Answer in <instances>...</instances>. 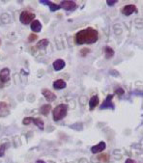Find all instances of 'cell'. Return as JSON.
Returning <instances> with one entry per match:
<instances>
[{
    "instance_id": "obj_5",
    "label": "cell",
    "mask_w": 143,
    "mask_h": 163,
    "mask_svg": "<svg viewBox=\"0 0 143 163\" xmlns=\"http://www.w3.org/2000/svg\"><path fill=\"white\" fill-rule=\"evenodd\" d=\"M112 98H113V95H111V94L107 95V97H106V100L103 101V102L102 103V105L100 106V109H111V110H114L115 105H114V103L112 102Z\"/></svg>"
},
{
    "instance_id": "obj_28",
    "label": "cell",
    "mask_w": 143,
    "mask_h": 163,
    "mask_svg": "<svg viewBox=\"0 0 143 163\" xmlns=\"http://www.w3.org/2000/svg\"><path fill=\"white\" fill-rule=\"evenodd\" d=\"M40 3H41V4H44V5H48L49 1H47V0H41Z\"/></svg>"
},
{
    "instance_id": "obj_3",
    "label": "cell",
    "mask_w": 143,
    "mask_h": 163,
    "mask_svg": "<svg viewBox=\"0 0 143 163\" xmlns=\"http://www.w3.org/2000/svg\"><path fill=\"white\" fill-rule=\"evenodd\" d=\"M31 123H33L34 125H36L41 130H44V127H45V123L40 119V118H33V117H26L22 120V123L24 126L30 125Z\"/></svg>"
},
{
    "instance_id": "obj_29",
    "label": "cell",
    "mask_w": 143,
    "mask_h": 163,
    "mask_svg": "<svg viewBox=\"0 0 143 163\" xmlns=\"http://www.w3.org/2000/svg\"><path fill=\"white\" fill-rule=\"evenodd\" d=\"M36 163H46V162L44 161V160H37V161H36Z\"/></svg>"
},
{
    "instance_id": "obj_16",
    "label": "cell",
    "mask_w": 143,
    "mask_h": 163,
    "mask_svg": "<svg viewBox=\"0 0 143 163\" xmlns=\"http://www.w3.org/2000/svg\"><path fill=\"white\" fill-rule=\"evenodd\" d=\"M103 51H105V56L106 59H111L113 56H114V50L109 46L103 47Z\"/></svg>"
},
{
    "instance_id": "obj_15",
    "label": "cell",
    "mask_w": 143,
    "mask_h": 163,
    "mask_svg": "<svg viewBox=\"0 0 143 163\" xmlns=\"http://www.w3.org/2000/svg\"><path fill=\"white\" fill-rule=\"evenodd\" d=\"M98 103H99V97L96 96H93L90 101H89V109L90 110H94L95 107L98 106Z\"/></svg>"
},
{
    "instance_id": "obj_21",
    "label": "cell",
    "mask_w": 143,
    "mask_h": 163,
    "mask_svg": "<svg viewBox=\"0 0 143 163\" xmlns=\"http://www.w3.org/2000/svg\"><path fill=\"white\" fill-rule=\"evenodd\" d=\"M70 127L71 128H75L76 130H82L83 125H82V123H75V125L70 126Z\"/></svg>"
},
{
    "instance_id": "obj_1",
    "label": "cell",
    "mask_w": 143,
    "mask_h": 163,
    "mask_svg": "<svg viewBox=\"0 0 143 163\" xmlns=\"http://www.w3.org/2000/svg\"><path fill=\"white\" fill-rule=\"evenodd\" d=\"M99 40V33L96 29L88 27L86 29L78 31L75 36V42L77 46L84 43H95Z\"/></svg>"
},
{
    "instance_id": "obj_17",
    "label": "cell",
    "mask_w": 143,
    "mask_h": 163,
    "mask_svg": "<svg viewBox=\"0 0 143 163\" xmlns=\"http://www.w3.org/2000/svg\"><path fill=\"white\" fill-rule=\"evenodd\" d=\"M50 110H51V105L50 104H44L40 108V113L42 115L47 116L49 114V112H50Z\"/></svg>"
},
{
    "instance_id": "obj_11",
    "label": "cell",
    "mask_w": 143,
    "mask_h": 163,
    "mask_svg": "<svg viewBox=\"0 0 143 163\" xmlns=\"http://www.w3.org/2000/svg\"><path fill=\"white\" fill-rule=\"evenodd\" d=\"M10 113V107L8 103L4 101H0V118L7 116Z\"/></svg>"
},
{
    "instance_id": "obj_2",
    "label": "cell",
    "mask_w": 143,
    "mask_h": 163,
    "mask_svg": "<svg viewBox=\"0 0 143 163\" xmlns=\"http://www.w3.org/2000/svg\"><path fill=\"white\" fill-rule=\"evenodd\" d=\"M68 113V105L61 103V104L57 105L54 109L52 110V118L53 121L58 122L62 119H64L67 116Z\"/></svg>"
},
{
    "instance_id": "obj_25",
    "label": "cell",
    "mask_w": 143,
    "mask_h": 163,
    "mask_svg": "<svg viewBox=\"0 0 143 163\" xmlns=\"http://www.w3.org/2000/svg\"><path fill=\"white\" fill-rule=\"evenodd\" d=\"M99 159H102L103 162H107L108 160H109V156H108V155H105V154H103V155L99 156Z\"/></svg>"
},
{
    "instance_id": "obj_19",
    "label": "cell",
    "mask_w": 143,
    "mask_h": 163,
    "mask_svg": "<svg viewBox=\"0 0 143 163\" xmlns=\"http://www.w3.org/2000/svg\"><path fill=\"white\" fill-rule=\"evenodd\" d=\"M48 7H49V10H50L51 12H55V11H57V10L61 9L60 5L54 4L53 2H50V1H49V3H48Z\"/></svg>"
},
{
    "instance_id": "obj_23",
    "label": "cell",
    "mask_w": 143,
    "mask_h": 163,
    "mask_svg": "<svg viewBox=\"0 0 143 163\" xmlns=\"http://www.w3.org/2000/svg\"><path fill=\"white\" fill-rule=\"evenodd\" d=\"M37 35L35 33H32V34H30L29 35V37H28V42H30V43H33L34 41H36L37 40Z\"/></svg>"
},
{
    "instance_id": "obj_27",
    "label": "cell",
    "mask_w": 143,
    "mask_h": 163,
    "mask_svg": "<svg viewBox=\"0 0 143 163\" xmlns=\"http://www.w3.org/2000/svg\"><path fill=\"white\" fill-rule=\"evenodd\" d=\"M125 163H136V162L134 159H132V158H128Z\"/></svg>"
},
{
    "instance_id": "obj_22",
    "label": "cell",
    "mask_w": 143,
    "mask_h": 163,
    "mask_svg": "<svg viewBox=\"0 0 143 163\" xmlns=\"http://www.w3.org/2000/svg\"><path fill=\"white\" fill-rule=\"evenodd\" d=\"M115 94L117 96H119V97H121V96H123L125 94V91H124V89L123 88H121V87H118L116 90H115Z\"/></svg>"
},
{
    "instance_id": "obj_14",
    "label": "cell",
    "mask_w": 143,
    "mask_h": 163,
    "mask_svg": "<svg viewBox=\"0 0 143 163\" xmlns=\"http://www.w3.org/2000/svg\"><path fill=\"white\" fill-rule=\"evenodd\" d=\"M67 84L63 79H57L53 82V88L56 89V90H61V89L66 88Z\"/></svg>"
},
{
    "instance_id": "obj_8",
    "label": "cell",
    "mask_w": 143,
    "mask_h": 163,
    "mask_svg": "<svg viewBox=\"0 0 143 163\" xmlns=\"http://www.w3.org/2000/svg\"><path fill=\"white\" fill-rule=\"evenodd\" d=\"M106 143L103 142V141H101L100 143H98L97 145L93 146L91 148V152H92V154H94V155L100 154V152H103V151L106 150Z\"/></svg>"
},
{
    "instance_id": "obj_13",
    "label": "cell",
    "mask_w": 143,
    "mask_h": 163,
    "mask_svg": "<svg viewBox=\"0 0 143 163\" xmlns=\"http://www.w3.org/2000/svg\"><path fill=\"white\" fill-rule=\"evenodd\" d=\"M30 28L31 30L34 32V33H39L41 30H42V24L41 22L36 19V21H33L31 22V25H30Z\"/></svg>"
},
{
    "instance_id": "obj_26",
    "label": "cell",
    "mask_w": 143,
    "mask_h": 163,
    "mask_svg": "<svg viewBox=\"0 0 143 163\" xmlns=\"http://www.w3.org/2000/svg\"><path fill=\"white\" fill-rule=\"evenodd\" d=\"M116 3H117V0H112V1H110V0H107V1H106L107 6H109V7L113 6V5L116 4Z\"/></svg>"
},
{
    "instance_id": "obj_20",
    "label": "cell",
    "mask_w": 143,
    "mask_h": 163,
    "mask_svg": "<svg viewBox=\"0 0 143 163\" xmlns=\"http://www.w3.org/2000/svg\"><path fill=\"white\" fill-rule=\"evenodd\" d=\"M9 148V144H1L0 145V157L4 156L5 152Z\"/></svg>"
},
{
    "instance_id": "obj_24",
    "label": "cell",
    "mask_w": 143,
    "mask_h": 163,
    "mask_svg": "<svg viewBox=\"0 0 143 163\" xmlns=\"http://www.w3.org/2000/svg\"><path fill=\"white\" fill-rule=\"evenodd\" d=\"M89 52H90V49H89V48H87V47H85V48H82L81 50H80V55L84 57V56H86L87 54L89 53Z\"/></svg>"
},
{
    "instance_id": "obj_7",
    "label": "cell",
    "mask_w": 143,
    "mask_h": 163,
    "mask_svg": "<svg viewBox=\"0 0 143 163\" xmlns=\"http://www.w3.org/2000/svg\"><path fill=\"white\" fill-rule=\"evenodd\" d=\"M134 13H137V9L135 7V5L134 4H129V5H126L124 6V8L122 9V14L124 16H131Z\"/></svg>"
},
{
    "instance_id": "obj_4",
    "label": "cell",
    "mask_w": 143,
    "mask_h": 163,
    "mask_svg": "<svg viewBox=\"0 0 143 163\" xmlns=\"http://www.w3.org/2000/svg\"><path fill=\"white\" fill-rule=\"evenodd\" d=\"M34 18H35V14L30 11H23L21 12V16H19V21H21V22L24 24V25H26V24L33 21Z\"/></svg>"
},
{
    "instance_id": "obj_9",
    "label": "cell",
    "mask_w": 143,
    "mask_h": 163,
    "mask_svg": "<svg viewBox=\"0 0 143 163\" xmlns=\"http://www.w3.org/2000/svg\"><path fill=\"white\" fill-rule=\"evenodd\" d=\"M10 80V70L8 68H4L0 71V82L7 83Z\"/></svg>"
},
{
    "instance_id": "obj_6",
    "label": "cell",
    "mask_w": 143,
    "mask_h": 163,
    "mask_svg": "<svg viewBox=\"0 0 143 163\" xmlns=\"http://www.w3.org/2000/svg\"><path fill=\"white\" fill-rule=\"evenodd\" d=\"M77 7V5L75 1H71V0H66V1H62L60 3V8L66 10V11H73Z\"/></svg>"
},
{
    "instance_id": "obj_18",
    "label": "cell",
    "mask_w": 143,
    "mask_h": 163,
    "mask_svg": "<svg viewBox=\"0 0 143 163\" xmlns=\"http://www.w3.org/2000/svg\"><path fill=\"white\" fill-rule=\"evenodd\" d=\"M48 40H47V39H43V40L39 41V43H37V47L39 49H45L47 46H48Z\"/></svg>"
},
{
    "instance_id": "obj_30",
    "label": "cell",
    "mask_w": 143,
    "mask_h": 163,
    "mask_svg": "<svg viewBox=\"0 0 143 163\" xmlns=\"http://www.w3.org/2000/svg\"><path fill=\"white\" fill-rule=\"evenodd\" d=\"M0 44H1V40H0Z\"/></svg>"
},
{
    "instance_id": "obj_10",
    "label": "cell",
    "mask_w": 143,
    "mask_h": 163,
    "mask_svg": "<svg viewBox=\"0 0 143 163\" xmlns=\"http://www.w3.org/2000/svg\"><path fill=\"white\" fill-rule=\"evenodd\" d=\"M42 94H43V96L45 97L46 100L48 101V102H52L56 100V96H55V94L52 93L51 91H49L47 90V89H43L42 90Z\"/></svg>"
},
{
    "instance_id": "obj_12",
    "label": "cell",
    "mask_w": 143,
    "mask_h": 163,
    "mask_svg": "<svg viewBox=\"0 0 143 163\" xmlns=\"http://www.w3.org/2000/svg\"><path fill=\"white\" fill-rule=\"evenodd\" d=\"M65 66H66V63L64 60H62V59H57V60H55L52 64L54 71H56V72L63 70V69L65 68Z\"/></svg>"
}]
</instances>
